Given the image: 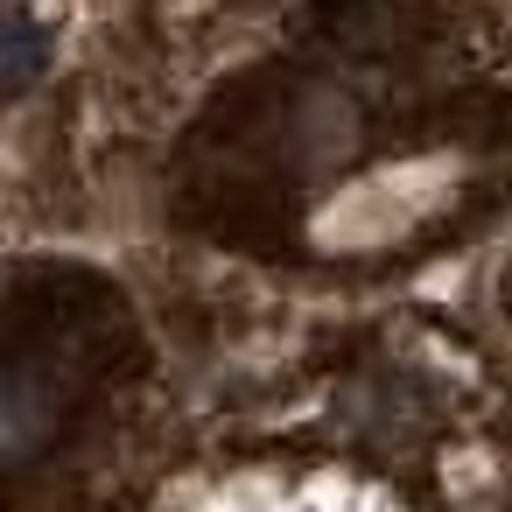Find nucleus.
Returning a JSON list of instances; mask_svg holds the SVG:
<instances>
[{"label":"nucleus","mask_w":512,"mask_h":512,"mask_svg":"<svg viewBox=\"0 0 512 512\" xmlns=\"http://www.w3.org/2000/svg\"><path fill=\"white\" fill-rule=\"evenodd\" d=\"M29 71H36V29H29V15H15L8 22V92H22Z\"/></svg>","instance_id":"1"}]
</instances>
